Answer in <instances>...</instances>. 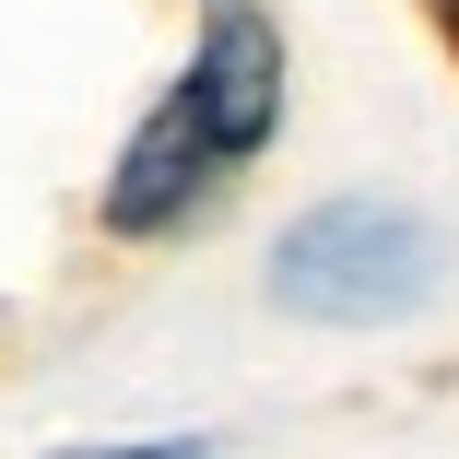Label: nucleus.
Instances as JSON below:
<instances>
[{"label": "nucleus", "mask_w": 459, "mask_h": 459, "mask_svg": "<svg viewBox=\"0 0 459 459\" xmlns=\"http://www.w3.org/2000/svg\"><path fill=\"white\" fill-rule=\"evenodd\" d=\"M436 224L401 201H318L271 236V307L283 318H330V330H389L412 307H436Z\"/></svg>", "instance_id": "1"}, {"label": "nucleus", "mask_w": 459, "mask_h": 459, "mask_svg": "<svg viewBox=\"0 0 459 459\" xmlns=\"http://www.w3.org/2000/svg\"><path fill=\"white\" fill-rule=\"evenodd\" d=\"M177 107L212 130L224 165H247L271 130H283V24H271L259 0H212L189 71H177Z\"/></svg>", "instance_id": "2"}, {"label": "nucleus", "mask_w": 459, "mask_h": 459, "mask_svg": "<svg viewBox=\"0 0 459 459\" xmlns=\"http://www.w3.org/2000/svg\"><path fill=\"white\" fill-rule=\"evenodd\" d=\"M224 153H212V130L189 118V107H153L130 142H118V165H107V189H95V224L107 236H130V247H153V236H189L212 201H224Z\"/></svg>", "instance_id": "3"}, {"label": "nucleus", "mask_w": 459, "mask_h": 459, "mask_svg": "<svg viewBox=\"0 0 459 459\" xmlns=\"http://www.w3.org/2000/svg\"><path fill=\"white\" fill-rule=\"evenodd\" d=\"M59 459H212L201 436H153V447H59Z\"/></svg>", "instance_id": "4"}, {"label": "nucleus", "mask_w": 459, "mask_h": 459, "mask_svg": "<svg viewBox=\"0 0 459 459\" xmlns=\"http://www.w3.org/2000/svg\"><path fill=\"white\" fill-rule=\"evenodd\" d=\"M424 13H436V36H447V48H459V0H424Z\"/></svg>", "instance_id": "5"}, {"label": "nucleus", "mask_w": 459, "mask_h": 459, "mask_svg": "<svg viewBox=\"0 0 459 459\" xmlns=\"http://www.w3.org/2000/svg\"><path fill=\"white\" fill-rule=\"evenodd\" d=\"M201 13H212V0H201Z\"/></svg>", "instance_id": "6"}]
</instances>
